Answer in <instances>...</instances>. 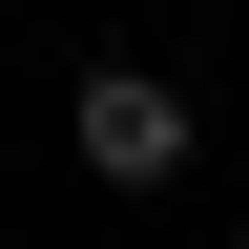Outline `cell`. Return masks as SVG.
I'll return each mask as SVG.
<instances>
[{"label": "cell", "instance_id": "6da1fadb", "mask_svg": "<svg viewBox=\"0 0 249 249\" xmlns=\"http://www.w3.org/2000/svg\"><path fill=\"white\" fill-rule=\"evenodd\" d=\"M62 145H83L104 187H187V145H208V124H187L166 62H83V83H62Z\"/></svg>", "mask_w": 249, "mask_h": 249}]
</instances>
